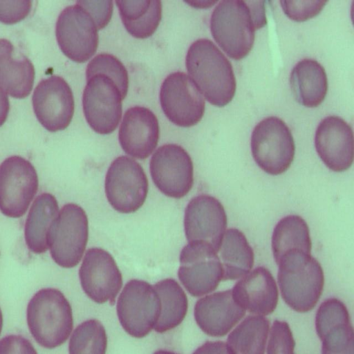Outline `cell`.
<instances>
[{"label":"cell","instance_id":"16","mask_svg":"<svg viewBox=\"0 0 354 354\" xmlns=\"http://www.w3.org/2000/svg\"><path fill=\"white\" fill-rule=\"evenodd\" d=\"M86 295L98 304H113L122 286V274L110 253L100 248L88 249L79 270Z\"/></svg>","mask_w":354,"mask_h":354},{"label":"cell","instance_id":"21","mask_svg":"<svg viewBox=\"0 0 354 354\" xmlns=\"http://www.w3.org/2000/svg\"><path fill=\"white\" fill-rule=\"evenodd\" d=\"M232 293L237 304L253 314L269 315L278 303L276 281L264 267H257L245 274L236 283Z\"/></svg>","mask_w":354,"mask_h":354},{"label":"cell","instance_id":"1","mask_svg":"<svg viewBox=\"0 0 354 354\" xmlns=\"http://www.w3.org/2000/svg\"><path fill=\"white\" fill-rule=\"evenodd\" d=\"M266 22L263 1L225 0L212 13L210 30L229 57L241 59L252 50L255 30Z\"/></svg>","mask_w":354,"mask_h":354},{"label":"cell","instance_id":"19","mask_svg":"<svg viewBox=\"0 0 354 354\" xmlns=\"http://www.w3.org/2000/svg\"><path fill=\"white\" fill-rule=\"evenodd\" d=\"M159 135L158 120L151 110L136 106L126 111L118 133L126 153L140 160L147 158L156 149Z\"/></svg>","mask_w":354,"mask_h":354},{"label":"cell","instance_id":"24","mask_svg":"<svg viewBox=\"0 0 354 354\" xmlns=\"http://www.w3.org/2000/svg\"><path fill=\"white\" fill-rule=\"evenodd\" d=\"M59 212L57 201L53 194L43 193L35 199L24 229L26 243L30 251L35 254L47 251L48 234Z\"/></svg>","mask_w":354,"mask_h":354},{"label":"cell","instance_id":"40","mask_svg":"<svg viewBox=\"0 0 354 354\" xmlns=\"http://www.w3.org/2000/svg\"><path fill=\"white\" fill-rule=\"evenodd\" d=\"M153 354H177L171 351H165V350H158L156 351Z\"/></svg>","mask_w":354,"mask_h":354},{"label":"cell","instance_id":"30","mask_svg":"<svg viewBox=\"0 0 354 354\" xmlns=\"http://www.w3.org/2000/svg\"><path fill=\"white\" fill-rule=\"evenodd\" d=\"M322 354H354L353 328L348 315L328 317L315 325Z\"/></svg>","mask_w":354,"mask_h":354},{"label":"cell","instance_id":"38","mask_svg":"<svg viewBox=\"0 0 354 354\" xmlns=\"http://www.w3.org/2000/svg\"><path fill=\"white\" fill-rule=\"evenodd\" d=\"M193 354H232L223 341H208L199 346Z\"/></svg>","mask_w":354,"mask_h":354},{"label":"cell","instance_id":"3","mask_svg":"<svg viewBox=\"0 0 354 354\" xmlns=\"http://www.w3.org/2000/svg\"><path fill=\"white\" fill-rule=\"evenodd\" d=\"M277 265L278 283L284 301L297 312L311 310L324 285L320 263L310 254L296 250L284 254Z\"/></svg>","mask_w":354,"mask_h":354},{"label":"cell","instance_id":"25","mask_svg":"<svg viewBox=\"0 0 354 354\" xmlns=\"http://www.w3.org/2000/svg\"><path fill=\"white\" fill-rule=\"evenodd\" d=\"M217 253L222 266V280H235L247 274L253 267L254 254L243 233L236 228L223 235Z\"/></svg>","mask_w":354,"mask_h":354},{"label":"cell","instance_id":"33","mask_svg":"<svg viewBox=\"0 0 354 354\" xmlns=\"http://www.w3.org/2000/svg\"><path fill=\"white\" fill-rule=\"evenodd\" d=\"M295 342L289 325L275 320L272 326L267 354H295Z\"/></svg>","mask_w":354,"mask_h":354},{"label":"cell","instance_id":"37","mask_svg":"<svg viewBox=\"0 0 354 354\" xmlns=\"http://www.w3.org/2000/svg\"><path fill=\"white\" fill-rule=\"evenodd\" d=\"M0 354H37L32 343L19 335H10L0 340Z\"/></svg>","mask_w":354,"mask_h":354},{"label":"cell","instance_id":"13","mask_svg":"<svg viewBox=\"0 0 354 354\" xmlns=\"http://www.w3.org/2000/svg\"><path fill=\"white\" fill-rule=\"evenodd\" d=\"M149 168L155 185L169 197L183 198L192 188V160L180 145L166 144L158 147L152 155Z\"/></svg>","mask_w":354,"mask_h":354},{"label":"cell","instance_id":"15","mask_svg":"<svg viewBox=\"0 0 354 354\" xmlns=\"http://www.w3.org/2000/svg\"><path fill=\"white\" fill-rule=\"evenodd\" d=\"M34 113L41 125L55 132L65 129L73 116V94L68 83L57 75L42 80L32 97Z\"/></svg>","mask_w":354,"mask_h":354},{"label":"cell","instance_id":"32","mask_svg":"<svg viewBox=\"0 0 354 354\" xmlns=\"http://www.w3.org/2000/svg\"><path fill=\"white\" fill-rule=\"evenodd\" d=\"M95 74H102L111 78L118 87L122 99H124L129 88V76L124 66L116 57L100 53L93 57L86 67V79Z\"/></svg>","mask_w":354,"mask_h":354},{"label":"cell","instance_id":"5","mask_svg":"<svg viewBox=\"0 0 354 354\" xmlns=\"http://www.w3.org/2000/svg\"><path fill=\"white\" fill-rule=\"evenodd\" d=\"M251 150L258 166L267 174L279 175L293 161L295 145L292 133L280 118L268 117L254 128Z\"/></svg>","mask_w":354,"mask_h":354},{"label":"cell","instance_id":"9","mask_svg":"<svg viewBox=\"0 0 354 354\" xmlns=\"http://www.w3.org/2000/svg\"><path fill=\"white\" fill-rule=\"evenodd\" d=\"M39 180L31 162L19 156L0 165V210L6 216L19 218L37 192Z\"/></svg>","mask_w":354,"mask_h":354},{"label":"cell","instance_id":"8","mask_svg":"<svg viewBox=\"0 0 354 354\" xmlns=\"http://www.w3.org/2000/svg\"><path fill=\"white\" fill-rule=\"evenodd\" d=\"M106 198L120 213L135 212L144 204L148 180L142 166L133 158L121 156L109 166L104 183Z\"/></svg>","mask_w":354,"mask_h":354},{"label":"cell","instance_id":"28","mask_svg":"<svg viewBox=\"0 0 354 354\" xmlns=\"http://www.w3.org/2000/svg\"><path fill=\"white\" fill-rule=\"evenodd\" d=\"M160 299L161 310L153 328L165 333L178 326L184 319L188 307L187 295L173 279H162L153 286Z\"/></svg>","mask_w":354,"mask_h":354},{"label":"cell","instance_id":"11","mask_svg":"<svg viewBox=\"0 0 354 354\" xmlns=\"http://www.w3.org/2000/svg\"><path fill=\"white\" fill-rule=\"evenodd\" d=\"M82 95V106L89 126L100 134L114 131L122 113V97L115 82L102 74L86 79Z\"/></svg>","mask_w":354,"mask_h":354},{"label":"cell","instance_id":"36","mask_svg":"<svg viewBox=\"0 0 354 354\" xmlns=\"http://www.w3.org/2000/svg\"><path fill=\"white\" fill-rule=\"evenodd\" d=\"M77 3L90 14L98 30L104 28L109 24L113 12L112 1H78Z\"/></svg>","mask_w":354,"mask_h":354},{"label":"cell","instance_id":"6","mask_svg":"<svg viewBox=\"0 0 354 354\" xmlns=\"http://www.w3.org/2000/svg\"><path fill=\"white\" fill-rule=\"evenodd\" d=\"M88 237V223L85 211L78 205H64L48 237L53 261L59 266H76L84 252Z\"/></svg>","mask_w":354,"mask_h":354},{"label":"cell","instance_id":"23","mask_svg":"<svg viewBox=\"0 0 354 354\" xmlns=\"http://www.w3.org/2000/svg\"><path fill=\"white\" fill-rule=\"evenodd\" d=\"M290 84L297 101L307 107L318 106L328 91L325 69L313 59H304L294 66L290 73Z\"/></svg>","mask_w":354,"mask_h":354},{"label":"cell","instance_id":"39","mask_svg":"<svg viewBox=\"0 0 354 354\" xmlns=\"http://www.w3.org/2000/svg\"><path fill=\"white\" fill-rule=\"evenodd\" d=\"M10 110V102L6 91L0 84V127L6 122Z\"/></svg>","mask_w":354,"mask_h":354},{"label":"cell","instance_id":"41","mask_svg":"<svg viewBox=\"0 0 354 354\" xmlns=\"http://www.w3.org/2000/svg\"><path fill=\"white\" fill-rule=\"evenodd\" d=\"M2 326H3V316H2V313H1V310L0 308V334H1V332L2 330Z\"/></svg>","mask_w":354,"mask_h":354},{"label":"cell","instance_id":"29","mask_svg":"<svg viewBox=\"0 0 354 354\" xmlns=\"http://www.w3.org/2000/svg\"><path fill=\"white\" fill-rule=\"evenodd\" d=\"M270 322L263 316L245 317L228 335L232 354H264Z\"/></svg>","mask_w":354,"mask_h":354},{"label":"cell","instance_id":"14","mask_svg":"<svg viewBox=\"0 0 354 354\" xmlns=\"http://www.w3.org/2000/svg\"><path fill=\"white\" fill-rule=\"evenodd\" d=\"M160 102L167 118L174 124L189 127L202 119L205 100L192 80L185 73L175 72L163 81Z\"/></svg>","mask_w":354,"mask_h":354},{"label":"cell","instance_id":"31","mask_svg":"<svg viewBox=\"0 0 354 354\" xmlns=\"http://www.w3.org/2000/svg\"><path fill=\"white\" fill-rule=\"evenodd\" d=\"M107 336L96 319L86 320L74 330L68 345L69 354H105Z\"/></svg>","mask_w":354,"mask_h":354},{"label":"cell","instance_id":"2","mask_svg":"<svg viewBox=\"0 0 354 354\" xmlns=\"http://www.w3.org/2000/svg\"><path fill=\"white\" fill-rule=\"evenodd\" d=\"M186 67L209 103L221 107L232 101L236 88L232 64L211 40L199 39L191 44L186 55Z\"/></svg>","mask_w":354,"mask_h":354},{"label":"cell","instance_id":"26","mask_svg":"<svg viewBox=\"0 0 354 354\" xmlns=\"http://www.w3.org/2000/svg\"><path fill=\"white\" fill-rule=\"evenodd\" d=\"M127 30L134 37L145 39L157 29L162 18L160 0L116 1Z\"/></svg>","mask_w":354,"mask_h":354},{"label":"cell","instance_id":"7","mask_svg":"<svg viewBox=\"0 0 354 354\" xmlns=\"http://www.w3.org/2000/svg\"><path fill=\"white\" fill-rule=\"evenodd\" d=\"M161 310L160 299L148 282L132 279L121 292L117 314L124 330L130 335L145 337L156 324Z\"/></svg>","mask_w":354,"mask_h":354},{"label":"cell","instance_id":"22","mask_svg":"<svg viewBox=\"0 0 354 354\" xmlns=\"http://www.w3.org/2000/svg\"><path fill=\"white\" fill-rule=\"evenodd\" d=\"M35 68L31 61L21 53L17 54L13 44L0 39V84L15 98H25L31 92Z\"/></svg>","mask_w":354,"mask_h":354},{"label":"cell","instance_id":"20","mask_svg":"<svg viewBox=\"0 0 354 354\" xmlns=\"http://www.w3.org/2000/svg\"><path fill=\"white\" fill-rule=\"evenodd\" d=\"M245 310L234 300L232 290L216 292L199 299L194 318L207 335L223 337L243 317Z\"/></svg>","mask_w":354,"mask_h":354},{"label":"cell","instance_id":"18","mask_svg":"<svg viewBox=\"0 0 354 354\" xmlns=\"http://www.w3.org/2000/svg\"><path fill=\"white\" fill-rule=\"evenodd\" d=\"M317 152L331 170H347L353 162L352 127L342 118L330 115L319 124L315 136Z\"/></svg>","mask_w":354,"mask_h":354},{"label":"cell","instance_id":"35","mask_svg":"<svg viewBox=\"0 0 354 354\" xmlns=\"http://www.w3.org/2000/svg\"><path fill=\"white\" fill-rule=\"evenodd\" d=\"M32 8L31 1H0V21L12 24L26 18Z\"/></svg>","mask_w":354,"mask_h":354},{"label":"cell","instance_id":"27","mask_svg":"<svg viewBox=\"0 0 354 354\" xmlns=\"http://www.w3.org/2000/svg\"><path fill=\"white\" fill-rule=\"evenodd\" d=\"M311 239L306 222L298 215H288L276 225L272 236V250L278 264L281 258L292 251L310 254Z\"/></svg>","mask_w":354,"mask_h":354},{"label":"cell","instance_id":"10","mask_svg":"<svg viewBox=\"0 0 354 354\" xmlns=\"http://www.w3.org/2000/svg\"><path fill=\"white\" fill-rule=\"evenodd\" d=\"M97 30L92 17L77 3L60 12L55 26L61 50L78 63L85 62L95 53L99 40Z\"/></svg>","mask_w":354,"mask_h":354},{"label":"cell","instance_id":"17","mask_svg":"<svg viewBox=\"0 0 354 354\" xmlns=\"http://www.w3.org/2000/svg\"><path fill=\"white\" fill-rule=\"evenodd\" d=\"M227 216L221 202L208 194L194 197L187 204L184 227L189 242H203L218 252L227 227Z\"/></svg>","mask_w":354,"mask_h":354},{"label":"cell","instance_id":"4","mask_svg":"<svg viewBox=\"0 0 354 354\" xmlns=\"http://www.w3.org/2000/svg\"><path fill=\"white\" fill-rule=\"evenodd\" d=\"M26 317L31 335L46 348L64 344L73 327L71 305L63 293L55 288L37 292L28 304Z\"/></svg>","mask_w":354,"mask_h":354},{"label":"cell","instance_id":"34","mask_svg":"<svg viewBox=\"0 0 354 354\" xmlns=\"http://www.w3.org/2000/svg\"><path fill=\"white\" fill-rule=\"evenodd\" d=\"M284 13L296 21H304L318 15L327 3L326 1H281Z\"/></svg>","mask_w":354,"mask_h":354},{"label":"cell","instance_id":"12","mask_svg":"<svg viewBox=\"0 0 354 354\" xmlns=\"http://www.w3.org/2000/svg\"><path fill=\"white\" fill-rule=\"evenodd\" d=\"M178 278L194 297L214 291L222 280V266L216 251L203 242H189L181 250Z\"/></svg>","mask_w":354,"mask_h":354}]
</instances>
